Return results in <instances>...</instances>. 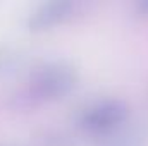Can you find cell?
Segmentation results:
<instances>
[{"label":"cell","mask_w":148,"mask_h":146,"mask_svg":"<svg viewBox=\"0 0 148 146\" xmlns=\"http://www.w3.org/2000/svg\"><path fill=\"white\" fill-rule=\"evenodd\" d=\"M107 141L103 146H140L138 138L133 134V132H126L122 131V127L115 132H112L109 136H105Z\"/></svg>","instance_id":"4"},{"label":"cell","mask_w":148,"mask_h":146,"mask_svg":"<svg viewBox=\"0 0 148 146\" xmlns=\"http://www.w3.org/2000/svg\"><path fill=\"white\" fill-rule=\"evenodd\" d=\"M77 84V72L64 60H48L36 65L12 100L17 108H29L67 96Z\"/></svg>","instance_id":"1"},{"label":"cell","mask_w":148,"mask_h":146,"mask_svg":"<svg viewBox=\"0 0 148 146\" xmlns=\"http://www.w3.org/2000/svg\"><path fill=\"white\" fill-rule=\"evenodd\" d=\"M83 9V3L73 0H52L40 3L28 17V29L33 33H41L47 29H52L59 24H64L74 19L79 10Z\"/></svg>","instance_id":"3"},{"label":"cell","mask_w":148,"mask_h":146,"mask_svg":"<svg viewBox=\"0 0 148 146\" xmlns=\"http://www.w3.org/2000/svg\"><path fill=\"white\" fill-rule=\"evenodd\" d=\"M129 117V107L121 98H102L81 110L77 124L79 127L95 136H109L119 131Z\"/></svg>","instance_id":"2"},{"label":"cell","mask_w":148,"mask_h":146,"mask_svg":"<svg viewBox=\"0 0 148 146\" xmlns=\"http://www.w3.org/2000/svg\"><path fill=\"white\" fill-rule=\"evenodd\" d=\"M136 14L148 19V0H143V2H138L136 3Z\"/></svg>","instance_id":"5"}]
</instances>
